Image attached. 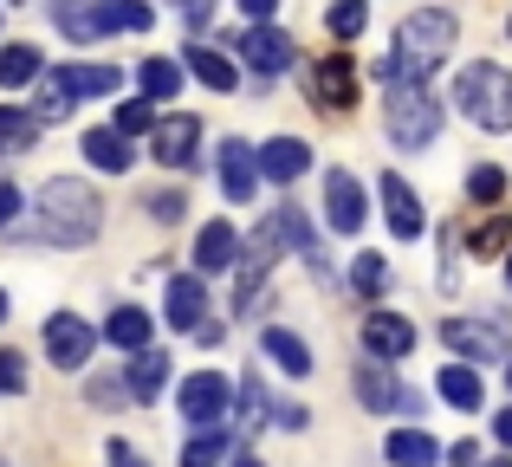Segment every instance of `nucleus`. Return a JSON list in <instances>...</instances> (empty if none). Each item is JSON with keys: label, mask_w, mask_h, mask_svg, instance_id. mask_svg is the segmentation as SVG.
I'll return each mask as SVG.
<instances>
[{"label": "nucleus", "mask_w": 512, "mask_h": 467, "mask_svg": "<svg viewBox=\"0 0 512 467\" xmlns=\"http://www.w3.org/2000/svg\"><path fill=\"white\" fill-rule=\"evenodd\" d=\"M454 39H461V20L448 7H415V13H402L396 39H389V59L376 72H383V85H428V72L454 52Z\"/></svg>", "instance_id": "nucleus-1"}, {"label": "nucleus", "mask_w": 512, "mask_h": 467, "mask_svg": "<svg viewBox=\"0 0 512 467\" xmlns=\"http://www.w3.org/2000/svg\"><path fill=\"white\" fill-rule=\"evenodd\" d=\"M104 228V202L91 182L78 176H52L46 189H39V234L59 240V247H85V240H98Z\"/></svg>", "instance_id": "nucleus-2"}, {"label": "nucleus", "mask_w": 512, "mask_h": 467, "mask_svg": "<svg viewBox=\"0 0 512 467\" xmlns=\"http://www.w3.org/2000/svg\"><path fill=\"white\" fill-rule=\"evenodd\" d=\"M454 104H461V117L474 130H487V137H506L512 130V72L500 59H474L454 72Z\"/></svg>", "instance_id": "nucleus-3"}, {"label": "nucleus", "mask_w": 512, "mask_h": 467, "mask_svg": "<svg viewBox=\"0 0 512 467\" xmlns=\"http://www.w3.org/2000/svg\"><path fill=\"white\" fill-rule=\"evenodd\" d=\"M383 130L396 150H428L441 137V98L428 85H389L383 98Z\"/></svg>", "instance_id": "nucleus-4"}, {"label": "nucleus", "mask_w": 512, "mask_h": 467, "mask_svg": "<svg viewBox=\"0 0 512 467\" xmlns=\"http://www.w3.org/2000/svg\"><path fill=\"white\" fill-rule=\"evenodd\" d=\"M441 344L454 351V364H506L512 351V318H474V312H448L441 318Z\"/></svg>", "instance_id": "nucleus-5"}, {"label": "nucleus", "mask_w": 512, "mask_h": 467, "mask_svg": "<svg viewBox=\"0 0 512 467\" xmlns=\"http://www.w3.org/2000/svg\"><path fill=\"white\" fill-rule=\"evenodd\" d=\"M117 85H124V78H117V65H59V72H46L39 117H65L78 98H111Z\"/></svg>", "instance_id": "nucleus-6"}, {"label": "nucleus", "mask_w": 512, "mask_h": 467, "mask_svg": "<svg viewBox=\"0 0 512 467\" xmlns=\"http://www.w3.org/2000/svg\"><path fill=\"white\" fill-rule=\"evenodd\" d=\"M305 91H312V104L331 111V117L350 111V104H357V59H350V52H325V59L305 72Z\"/></svg>", "instance_id": "nucleus-7"}, {"label": "nucleus", "mask_w": 512, "mask_h": 467, "mask_svg": "<svg viewBox=\"0 0 512 467\" xmlns=\"http://www.w3.org/2000/svg\"><path fill=\"white\" fill-rule=\"evenodd\" d=\"M227 403H234V383H227L221 370H195V377L182 383V416H188V429H221Z\"/></svg>", "instance_id": "nucleus-8"}, {"label": "nucleus", "mask_w": 512, "mask_h": 467, "mask_svg": "<svg viewBox=\"0 0 512 467\" xmlns=\"http://www.w3.org/2000/svg\"><path fill=\"white\" fill-rule=\"evenodd\" d=\"M201 117H188V111H175V117H163V124L150 130V156L163 169H195L201 163Z\"/></svg>", "instance_id": "nucleus-9"}, {"label": "nucleus", "mask_w": 512, "mask_h": 467, "mask_svg": "<svg viewBox=\"0 0 512 467\" xmlns=\"http://www.w3.org/2000/svg\"><path fill=\"white\" fill-rule=\"evenodd\" d=\"M91 344H98V331H91L78 312H52L46 318V357L59 370H85L91 364Z\"/></svg>", "instance_id": "nucleus-10"}, {"label": "nucleus", "mask_w": 512, "mask_h": 467, "mask_svg": "<svg viewBox=\"0 0 512 467\" xmlns=\"http://www.w3.org/2000/svg\"><path fill=\"white\" fill-rule=\"evenodd\" d=\"M350 390H357V403L370 409V416H402V403H409V390H402V377L389 364H357V377H350Z\"/></svg>", "instance_id": "nucleus-11"}, {"label": "nucleus", "mask_w": 512, "mask_h": 467, "mask_svg": "<svg viewBox=\"0 0 512 467\" xmlns=\"http://www.w3.org/2000/svg\"><path fill=\"white\" fill-rule=\"evenodd\" d=\"M376 189H383V221H389V234H396V240H422V234H428V215H422V195H415L409 182L396 176V169H389V176L376 182Z\"/></svg>", "instance_id": "nucleus-12"}, {"label": "nucleus", "mask_w": 512, "mask_h": 467, "mask_svg": "<svg viewBox=\"0 0 512 467\" xmlns=\"http://www.w3.org/2000/svg\"><path fill=\"white\" fill-rule=\"evenodd\" d=\"M363 351H370L376 364H402V357L415 351V325L402 312H370L363 318Z\"/></svg>", "instance_id": "nucleus-13"}, {"label": "nucleus", "mask_w": 512, "mask_h": 467, "mask_svg": "<svg viewBox=\"0 0 512 467\" xmlns=\"http://www.w3.org/2000/svg\"><path fill=\"white\" fill-rule=\"evenodd\" d=\"M325 221L338 234H357L363 221H370V208H363V182L350 176V169H331V176H325Z\"/></svg>", "instance_id": "nucleus-14"}, {"label": "nucleus", "mask_w": 512, "mask_h": 467, "mask_svg": "<svg viewBox=\"0 0 512 467\" xmlns=\"http://www.w3.org/2000/svg\"><path fill=\"white\" fill-rule=\"evenodd\" d=\"M221 189H227L234 208H253V195H260V156H253L240 137L221 143Z\"/></svg>", "instance_id": "nucleus-15"}, {"label": "nucleus", "mask_w": 512, "mask_h": 467, "mask_svg": "<svg viewBox=\"0 0 512 467\" xmlns=\"http://www.w3.org/2000/svg\"><path fill=\"white\" fill-rule=\"evenodd\" d=\"M240 52H247V65L260 78H279L299 46H292V33H279V26H247V33H240Z\"/></svg>", "instance_id": "nucleus-16"}, {"label": "nucleus", "mask_w": 512, "mask_h": 467, "mask_svg": "<svg viewBox=\"0 0 512 467\" xmlns=\"http://www.w3.org/2000/svg\"><path fill=\"white\" fill-rule=\"evenodd\" d=\"M201 312H208V286H201V273H175L169 292H163V318L175 331H188L195 338L201 331Z\"/></svg>", "instance_id": "nucleus-17"}, {"label": "nucleus", "mask_w": 512, "mask_h": 467, "mask_svg": "<svg viewBox=\"0 0 512 467\" xmlns=\"http://www.w3.org/2000/svg\"><path fill=\"white\" fill-rule=\"evenodd\" d=\"M461 247H467V260H500V253H512V208H487L480 221H467Z\"/></svg>", "instance_id": "nucleus-18"}, {"label": "nucleus", "mask_w": 512, "mask_h": 467, "mask_svg": "<svg viewBox=\"0 0 512 467\" xmlns=\"http://www.w3.org/2000/svg\"><path fill=\"white\" fill-rule=\"evenodd\" d=\"M260 176L266 182H299L305 169H312V143L305 137H273V143H260Z\"/></svg>", "instance_id": "nucleus-19"}, {"label": "nucleus", "mask_w": 512, "mask_h": 467, "mask_svg": "<svg viewBox=\"0 0 512 467\" xmlns=\"http://www.w3.org/2000/svg\"><path fill=\"white\" fill-rule=\"evenodd\" d=\"M234 260H240V234H234V221H208V228L195 234V273H227Z\"/></svg>", "instance_id": "nucleus-20"}, {"label": "nucleus", "mask_w": 512, "mask_h": 467, "mask_svg": "<svg viewBox=\"0 0 512 467\" xmlns=\"http://www.w3.org/2000/svg\"><path fill=\"white\" fill-rule=\"evenodd\" d=\"M260 351L273 357L286 377H312V344L299 338V331H286V325H266L260 331Z\"/></svg>", "instance_id": "nucleus-21"}, {"label": "nucleus", "mask_w": 512, "mask_h": 467, "mask_svg": "<svg viewBox=\"0 0 512 467\" xmlns=\"http://www.w3.org/2000/svg\"><path fill=\"white\" fill-rule=\"evenodd\" d=\"M383 461H389V467H435V461H441V442H435L428 429H396V435L383 442Z\"/></svg>", "instance_id": "nucleus-22"}, {"label": "nucleus", "mask_w": 512, "mask_h": 467, "mask_svg": "<svg viewBox=\"0 0 512 467\" xmlns=\"http://www.w3.org/2000/svg\"><path fill=\"white\" fill-rule=\"evenodd\" d=\"M150 312H137V305H117V312L111 318H104V338H111L117 344V351H130V357H137V351H150Z\"/></svg>", "instance_id": "nucleus-23"}, {"label": "nucleus", "mask_w": 512, "mask_h": 467, "mask_svg": "<svg viewBox=\"0 0 512 467\" xmlns=\"http://www.w3.org/2000/svg\"><path fill=\"white\" fill-rule=\"evenodd\" d=\"M85 156H91V169H104V176H124L137 156H130V137H117L111 124L104 130H85Z\"/></svg>", "instance_id": "nucleus-24"}, {"label": "nucleus", "mask_w": 512, "mask_h": 467, "mask_svg": "<svg viewBox=\"0 0 512 467\" xmlns=\"http://www.w3.org/2000/svg\"><path fill=\"white\" fill-rule=\"evenodd\" d=\"M435 390L448 396L454 409H480V403H487V390H480V370H474V364H441Z\"/></svg>", "instance_id": "nucleus-25"}, {"label": "nucleus", "mask_w": 512, "mask_h": 467, "mask_svg": "<svg viewBox=\"0 0 512 467\" xmlns=\"http://www.w3.org/2000/svg\"><path fill=\"white\" fill-rule=\"evenodd\" d=\"M163 383H169V357L163 351H137L130 357V396H137V403H156Z\"/></svg>", "instance_id": "nucleus-26"}, {"label": "nucleus", "mask_w": 512, "mask_h": 467, "mask_svg": "<svg viewBox=\"0 0 512 467\" xmlns=\"http://www.w3.org/2000/svg\"><path fill=\"white\" fill-rule=\"evenodd\" d=\"M188 72H195L208 91H234L240 85L234 59H227V52H214V46H188Z\"/></svg>", "instance_id": "nucleus-27"}, {"label": "nucleus", "mask_w": 512, "mask_h": 467, "mask_svg": "<svg viewBox=\"0 0 512 467\" xmlns=\"http://www.w3.org/2000/svg\"><path fill=\"white\" fill-rule=\"evenodd\" d=\"M98 26L104 33H150L156 13L143 7V0H98Z\"/></svg>", "instance_id": "nucleus-28"}, {"label": "nucleus", "mask_w": 512, "mask_h": 467, "mask_svg": "<svg viewBox=\"0 0 512 467\" xmlns=\"http://www.w3.org/2000/svg\"><path fill=\"white\" fill-rule=\"evenodd\" d=\"M137 85L150 104H175V91H182V65L175 59H143L137 65Z\"/></svg>", "instance_id": "nucleus-29"}, {"label": "nucleus", "mask_w": 512, "mask_h": 467, "mask_svg": "<svg viewBox=\"0 0 512 467\" xmlns=\"http://www.w3.org/2000/svg\"><path fill=\"white\" fill-rule=\"evenodd\" d=\"M221 461H234V435H227V429H195V435H188L182 467H221Z\"/></svg>", "instance_id": "nucleus-30"}, {"label": "nucleus", "mask_w": 512, "mask_h": 467, "mask_svg": "<svg viewBox=\"0 0 512 467\" xmlns=\"http://www.w3.org/2000/svg\"><path fill=\"white\" fill-rule=\"evenodd\" d=\"M39 72H46L39 46H0V91H20V85H33Z\"/></svg>", "instance_id": "nucleus-31"}, {"label": "nucleus", "mask_w": 512, "mask_h": 467, "mask_svg": "<svg viewBox=\"0 0 512 467\" xmlns=\"http://www.w3.org/2000/svg\"><path fill=\"white\" fill-rule=\"evenodd\" d=\"M33 137H39V117H26V111H13V104H0V156L33 150Z\"/></svg>", "instance_id": "nucleus-32"}, {"label": "nucleus", "mask_w": 512, "mask_h": 467, "mask_svg": "<svg viewBox=\"0 0 512 467\" xmlns=\"http://www.w3.org/2000/svg\"><path fill=\"white\" fill-rule=\"evenodd\" d=\"M467 202H474V208H500V202H506V169H500V163L467 169Z\"/></svg>", "instance_id": "nucleus-33"}, {"label": "nucleus", "mask_w": 512, "mask_h": 467, "mask_svg": "<svg viewBox=\"0 0 512 467\" xmlns=\"http://www.w3.org/2000/svg\"><path fill=\"white\" fill-rule=\"evenodd\" d=\"M325 26H331V39H357L363 26H370V0H338V7L325 13Z\"/></svg>", "instance_id": "nucleus-34"}, {"label": "nucleus", "mask_w": 512, "mask_h": 467, "mask_svg": "<svg viewBox=\"0 0 512 467\" xmlns=\"http://www.w3.org/2000/svg\"><path fill=\"white\" fill-rule=\"evenodd\" d=\"M350 286L376 299V292L389 286V260H383V253H357V260H350Z\"/></svg>", "instance_id": "nucleus-35"}, {"label": "nucleus", "mask_w": 512, "mask_h": 467, "mask_svg": "<svg viewBox=\"0 0 512 467\" xmlns=\"http://www.w3.org/2000/svg\"><path fill=\"white\" fill-rule=\"evenodd\" d=\"M117 137H143V130H156V104L150 98H137V104H117Z\"/></svg>", "instance_id": "nucleus-36"}, {"label": "nucleus", "mask_w": 512, "mask_h": 467, "mask_svg": "<svg viewBox=\"0 0 512 467\" xmlns=\"http://www.w3.org/2000/svg\"><path fill=\"white\" fill-rule=\"evenodd\" d=\"M143 208H150V221H163V228H175V221H182V208H188V195H175V189H156Z\"/></svg>", "instance_id": "nucleus-37"}, {"label": "nucleus", "mask_w": 512, "mask_h": 467, "mask_svg": "<svg viewBox=\"0 0 512 467\" xmlns=\"http://www.w3.org/2000/svg\"><path fill=\"white\" fill-rule=\"evenodd\" d=\"M20 390H26V357L0 351V396H20Z\"/></svg>", "instance_id": "nucleus-38"}, {"label": "nucleus", "mask_w": 512, "mask_h": 467, "mask_svg": "<svg viewBox=\"0 0 512 467\" xmlns=\"http://www.w3.org/2000/svg\"><path fill=\"white\" fill-rule=\"evenodd\" d=\"M273 422H279L286 435H299L305 422H312V409H305V403H273Z\"/></svg>", "instance_id": "nucleus-39"}, {"label": "nucleus", "mask_w": 512, "mask_h": 467, "mask_svg": "<svg viewBox=\"0 0 512 467\" xmlns=\"http://www.w3.org/2000/svg\"><path fill=\"white\" fill-rule=\"evenodd\" d=\"M240 409H247V422H260V409H266V390H260V377H247V383H240Z\"/></svg>", "instance_id": "nucleus-40"}, {"label": "nucleus", "mask_w": 512, "mask_h": 467, "mask_svg": "<svg viewBox=\"0 0 512 467\" xmlns=\"http://www.w3.org/2000/svg\"><path fill=\"white\" fill-rule=\"evenodd\" d=\"M240 13H247L253 26H273V13H279V0H240Z\"/></svg>", "instance_id": "nucleus-41"}, {"label": "nucleus", "mask_w": 512, "mask_h": 467, "mask_svg": "<svg viewBox=\"0 0 512 467\" xmlns=\"http://www.w3.org/2000/svg\"><path fill=\"white\" fill-rule=\"evenodd\" d=\"M208 13H214V0H182V20L188 26H208Z\"/></svg>", "instance_id": "nucleus-42"}, {"label": "nucleus", "mask_w": 512, "mask_h": 467, "mask_svg": "<svg viewBox=\"0 0 512 467\" xmlns=\"http://www.w3.org/2000/svg\"><path fill=\"white\" fill-rule=\"evenodd\" d=\"M448 461H454V467H480V448H474V442H454Z\"/></svg>", "instance_id": "nucleus-43"}, {"label": "nucleus", "mask_w": 512, "mask_h": 467, "mask_svg": "<svg viewBox=\"0 0 512 467\" xmlns=\"http://www.w3.org/2000/svg\"><path fill=\"white\" fill-rule=\"evenodd\" d=\"M493 442H500L506 455H512V409H500V416H493Z\"/></svg>", "instance_id": "nucleus-44"}, {"label": "nucleus", "mask_w": 512, "mask_h": 467, "mask_svg": "<svg viewBox=\"0 0 512 467\" xmlns=\"http://www.w3.org/2000/svg\"><path fill=\"white\" fill-rule=\"evenodd\" d=\"M13 208H20V189H13V182H0V228L13 221Z\"/></svg>", "instance_id": "nucleus-45"}, {"label": "nucleus", "mask_w": 512, "mask_h": 467, "mask_svg": "<svg viewBox=\"0 0 512 467\" xmlns=\"http://www.w3.org/2000/svg\"><path fill=\"white\" fill-rule=\"evenodd\" d=\"M111 467H143V461H137V455H130V448H124V442H111Z\"/></svg>", "instance_id": "nucleus-46"}, {"label": "nucleus", "mask_w": 512, "mask_h": 467, "mask_svg": "<svg viewBox=\"0 0 512 467\" xmlns=\"http://www.w3.org/2000/svg\"><path fill=\"white\" fill-rule=\"evenodd\" d=\"M227 467H266V461L253 455V448H234V461H227Z\"/></svg>", "instance_id": "nucleus-47"}, {"label": "nucleus", "mask_w": 512, "mask_h": 467, "mask_svg": "<svg viewBox=\"0 0 512 467\" xmlns=\"http://www.w3.org/2000/svg\"><path fill=\"white\" fill-rule=\"evenodd\" d=\"M506 390H512V357H506Z\"/></svg>", "instance_id": "nucleus-48"}, {"label": "nucleus", "mask_w": 512, "mask_h": 467, "mask_svg": "<svg viewBox=\"0 0 512 467\" xmlns=\"http://www.w3.org/2000/svg\"><path fill=\"white\" fill-rule=\"evenodd\" d=\"M506 286H512V253H506Z\"/></svg>", "instance_id": "nucleus-49"}, {"label": "nucleus", "mask_w": 512, "mask_h": 467, "mask_svg": "<svg viewBox=\"0 0 512 467\" xmlns=\"http://www.w3.org/2000/svg\"><path fill=\"white\" fill-rule=\"evenodd\" d=\"M0 318H7V292H0Z\"/></svg>", "instance_id": "nucleus-50"}, {"label": "nucleus", "mask_w": 512, "mask_h": 467, "mask_svg": "<svg viewBox=\"0 0 512 467\" xmlns=\"http://www.w3.org/2000/svg\"><path fill=\"white\" fill-rule=\"evenodd\" d=\"M493 467H512V455H506V461H493Z\"/></svg>", "instance_id": "nucleus-51"}, {"label": "nucleus", "mask_w": 512, "mask_h": 467, "mask_svg": "<svg viewBox=\"0 0 512 467\" xmlns=\"http://www.w3.org/2000/svg\"><path fill=\"white\" fill-rule=\"evenodd\" d=\"M506 33H512V26H506Z\"/></svg>", "instance_id": "nucleus-52"}, {"label": "nucleus", "mask_w": 512, "mask_h": 467, "mask_svg": "<svg viewBox=\"0 0 512 467\" xmlns=\"http://www.w3.org/2000/svg\"><path fill=\"white\" fill-rule=\"evenodd\" d=\"M0 467H7V461H0Z\"/></svg>", "instance_id": "nucleus-53"}]
</instances>
